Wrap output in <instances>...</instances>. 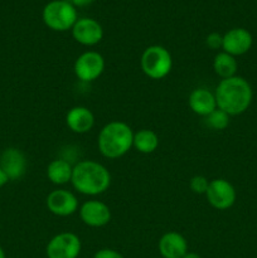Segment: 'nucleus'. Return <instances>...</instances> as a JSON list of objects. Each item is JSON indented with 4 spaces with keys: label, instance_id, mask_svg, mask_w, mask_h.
Wrapping results in <instances>:
<instances>
[{
    "label": "nucleus",
    "instance_id": "f257e3e1",
    "mask_svg": "<svg viewBox=\"0 0 257 258\" xmlns=\"http://www.w3.org/2000/svg\"><path fill=\"white\" fill-rule=\"evenodd\" d=\"M217 108L224 111L229 116H238L246 112L251 106L252 87L248 81L239 76L221 80L214 91Z\"/></svg>",
    "mask_w": 257,
    "mask_h": 258
},
{
    "label": "nucleus",
    "instance_id": "f03ea898",
    "mask_svg": "<svg viewBox=\"0 0 257 258\" xmlns=\"http://www.w3.org/2000/svg\"><path fill=\"white\" fill-rule=\"evenodd\" d=\"M73 188L78 193L96 197L108 190L111 185V174L106 166L95 160H82L73 166Z\"/></svg>",
    "mask_w": 257,
    "mask_h": 258
},
{
    "label": "nucleus",
    "instance_id": "7ed1b4c3",
    "mask_svg": "<svg viewBox=\"0 0 257 258\" xmlns=\"http://www.w3.org/2000/svg\"><path fill=\"white\" fill-rule=\"evenodd\" d=\"M134 133L122 121H111L100 130L97 146L100 153L107 159L122 158L133 148Z\"/></svg>",
    "mask_w": 257,
    "mask_h": 258
},
{
    "label": "nucleus",
    "instance_id": "20e7f679",
    "mask_svg": "<svg viewBox=\"0 0 257 258\" xmlns=\"http://www.w3.org/2000/svg\"><path fill=\"white\" fill-rule=\"evenodd\" d=\"M43 22L54 32L72 29L77 22V10L67 0H53L43 9Z\"/></svg>",
    "mask_w": 257,
    "mask_h": 258
},
{
    "label": "nucleus",
    "instance_id": "39448f33",
    "mask_svg": "<svg viewBox=\"0 0 257 258\" xmlns=\"http://www.w3.org/2000/svg\"><path fill=\"white\" fill-rule=\"evenodd\" d=\"M141 70L151 80H163L170 73L173 58L163 45H150L141 54Z\"/></svg>",
    "mask_w": 257,
    "mask_h": 258
},
{
    "label": "nucleus",
    "instance_id": "423d86ee",
    "mask_svg": "<svg viewBox=\"0 0 257 258\" xmlns=\"http://www.w3.org/2000/svg\"><path fill=\"white\" fill-rule=\"evenodd\" d=\"M81 239L72 232L58 233L48 242L45 253L48 258H77L81 253Z\"/></svg>",
    "mask_w": 257,
    "mask_h": 258
},
{
    "label": "nucleus",
    "instance_id": "0eeeda50",
    "mask_svg": "<svg viewBox=\"0 0 257 258\" xmlns=\"http://www.w3.org/2000/svg\"><path fill=\"white\" fill-rule=\"evenodd\" d=\"M76 77L82 82H92L97 80L105 71V58L95 50L82 53L73 66Z\"/></svg>",
    "mask_w": 257,
    "mask_h": 258
},
{
    "label": "nucleus",
    "instance_id": "6e6552de",
    "mask_svg": "<svg viewBox=\"0 0 257 258\" xmlns=\"http://www.w3.org/2000/svg\"><path fill=\"white\" fill-rule=\"evenodd\" d=\"M206 198L214 209L227 211L236 202V189L226 179H213L209 181V186L206 191Z\"/></svg>",
    "mask_w": 257,
    "mask_h": 258
},
{
    "label": "nucleus",
    "instance_id": "1a4fd4ad",
    "mask_svg": "<svg viewBox=\"0 0 257 258\" xmlns=\"http://www.w3.org/2000/svg\"><path fill=\"white\" fill-rule=\"evenodd\" d=\"M48 211L57 217H70L78 211V199L72 191L66 189H55L47 197Z\"/></svg>",
    "mask_w": 257,
    "mask_h": 258
},
{
    "label": "nucleus",
    "instance_id": "9d476101",
    "mask_svg": "<svg viewBox=\"0 0 257 258\" xmlns=\"http://www.w3.org/2000/svg\"><path fill=\"white\" fill-rule=\"evenodd\" d=\"M72 35L80 44L92 47L102 40L103 29L97 20L92 18H81L73 25Z\"/></svg>",
    "mask_w": 257,
    "mask_h": 258
},
{
    "label": "nucleus",
    "instance_id": "9b49d317",
    "mask_svg": "<svg viewBox=\"0 0 257 258\" xmlns=\"http://www.w3.org/2000/svg\"><path fill=\"white\" fill-rule=\"evenodd\" d=\"M80 217L86 226L101 228L110 223L111 211L103 202L87 201L81 206Z\"/></svg>",
    "mask_w": 257,
    "mask_h": 258
},
{
    "label": "nucleus",
    "instance_id": "f8f14e48",
    "mask_svg": "<svg viewBox=\"0 0 257 258\" xmlns=\"http://www.w3.org/2000/svg\"><path fill=\"white\" fill-rule=\"evenodd\" d=\"M252 34L244 28H233L228 30L223 35V43H222V49L228 54L237 57V55H243L251 49Z\"/></svg>",
    "mask_w": 257,
    "mask_h": 258
},
{
    "label": "nucleus",
    "instance_id": "ddd939ff",
    "mask_svg": "<svg viewBox=\"0 0 257 258\" xmlns=\"http://www.w3.org/2000/svg\"><path fill=\"white\" fill-rule=\"evenodd\" d=\"M0 168L4 170L9 180H18L27 171V158L17 148H8L0 155Z\"/></svg>",
    "mask_w": 257,
    "mask_h": 258
},
{
    "label": "nucleus",
    "instance_id": "4468645a",
    "mask_svg": "<svg viewBox=\"0 0 257 258\" xmlns=\"http://www.w3.org/2000/svg\"><path fill=\"white\" fill-rule=\"evenodd\" d=\"M159 252L163 258H183L188 252V242L178 232H166L159 239Z\"/></svg>",
    "mask_w": 257,
    "mask_h": 258
},
{
    "label": "nucleus",
    "instance_id": "2eb2a0df",
    "mask_svg": "<svg viewBox=\"0 0 257 258\" xmlns=\"http://www.w3.org/2000/svg\"><path fill=\"white\" fill-rule=\"evenodd\" d=\"M68 128L75 134H86L92 130L95 125V115L85 106H75L66 116Z\"/></svg>",
    "mask_w": 257,
    "mask_h": 258
},
{
    "label": "nucleus",
    "instance_id": "dca6fc26",
    "mask_svg": "<svg viewBox=\"0 0 257 258\" xmlns=\"http://www.w3.org/2000/svg\"><path fill=\"white\" fill-rule=\"evenodd\" d=\"M188 105L194 113L207 117L217 108L216 96L208 88L198 87L189 95Z\"/></svg>",
    "mask_w": 257,
    "mask_h": 258
},
{
    "label": "nucleus",
    "instance_id": "f3484780",
    "mask_svg": "<svg viewBox=\"0 0 257 258\" xmlns=\"http://www.w3.org/2000/svg\"><path fill=\"white\" fill-rule=\"evenodd\" d=\"M73 166L65 159L52 160L47 166V176L54 185H65L72 179Z\"/></svg>",
    "mask_w": 257,
    "mask_h": 258
},
{
    "label": "nucleus",
    "instance_id": "a211bd4d",
    "mask_svg": "<svg viewBox=\"0 0 257 258\" xmlns=\"http://www.w3.org/2000/svg\"><path fill=\"white\" fill-rule=\"evenodd\" d=\"M133 146L141 154H153L159 148V136L149 128L139 130L134 134Z\"/></svg>",
    "mask_w": 257,
    "mask_h": 258
},
{
    "label": "nucleus",
    "instance_id": "6ab92c4d",
    "mask_svg": "<svg viewBox=\"0 0 257 258\" xmlns=\"http://www.w3.org/2000/svg\"><path fill=\"white\" fill-rule=\"evenodd\" d=\"M237 68H238V64H237L236 58L228 53L219 52L214 57L213 70L216 75L219 76L222 80L236 76Z\"/></svg>",
    "mask_w": 257,
    "mask_h": 258
},
{
    "label": "nucleus",
    "instance_id": "aec40b11",
    "mask_svg": "<svg viewBox=\"0 0 257 258\" xmlns=\"http://www.w3.org/2000/svg\"><path fill=\"white\" fill-rule=\"evenodd\" d=\"M229 117L231 116L228 113L219 110V108H216L211 115H208L206 117L207 125L211 128H213V130H224V128L228 127Z\"/></svg>",
    "mask_w": 257,
    "mask_h": 258
},
{
    "label": "nucleus",
    "instance_id": "412c9836",
    "mask_svg": "<svg viewBox=\"0 0 257 258\" xmlns=\"http://www.w3.org/2000/svg\"><path fill=\"white\" fill-rule=\"evenodd\" d=\"M189 186H190L193 193L204 194L206 196V191L209 186V180L203 175H196L190 179Z\"/></svg>",
    "mask_w": 257,
    "mask_h": 258
},
{
    "label": "nucleus",
    "instance_id": "4be33fe9",
    "mask_svg": "<svg viewBox=\"0 0 257 258\" xmlns=\"http://www.w3.org/2000/svg\"><path fill=\"white\" fill-rule=\"evenodd\" d=\"M222 43H223V35L218 34V33H211L206 38L207 47H209L211 49H219L222 48Z\"/></svg>",
    "mask_w": 257,
    "mask_h": 258
},
{
    "label": "nucleus",
    "instance_id": "5701e85b",
    "mask_svg": "<svg viewBox=\"0 0 257 258\" xmlns=\"http://www.w3.org/2000/svg\"><path fill=\"white\" fill-rule=\"evenodd\" d=\"M93 258H123V256L120 252L115 251V249L102 248L100 249V251L96 252Z\"/></svg>",
    "mask_w": 257,
    "mask_h": 258
},
{
    "label": "nucleus",
    "instance_id": "b1692460",
    "mask_svg": "<svg viewBox=\"0 0 257 258\" xmlns=\"http://www.w3.org/2000/svg\"><path fill=\"white\" fill-rule=\"evenodd\" d=\"M68 2H70L73 7L82 8V7H87V5L92 4L95 0H68Z\"/></svg>",
    "mask_w": 257,
    "mask_h": 258
},
{
    "label": "nucleus",
    "instance_id": "393cba45",
    "mask_svg": "<svg viewBox=\"0 0 257 258\" xmlns=\"http://www.w3.org/2000/svg\"><path fill=\"white\" fill-rule=\"evenodd\" d=\"M8 181H9V178H8L7 174L4 173V170L0 168V188H3V186H4Z\"/></svg>",
    "mask_w": 257,
    "mask_h": 258
},
{
    "label": "nucleus",
    "instance_id": "a878e982",
    "mask_svg": "<svg viewBox=\"0 0 257 258\" xmlns=\"http://www.w3.org/2000/svg\"><path fill=\"white\" fill-rule=\"evenodd\" d=\"M183 258H202L198 253H194V252H186V254Z\"/></svg>",
    "mask_w": 257,
    "mask_h": 258
},
{
    "label": "nucleus",
    "instance_id": "bb28decb",
    "mask_svg": "<svg viewBox=\"0 0 257 258\" xmlns=\"http://www.w3.org/2000/svg\"><path fill=\"white\" fill-rule=\"evenodd\" d=\"M0 258H5V252L2 247H0Z\"/></svg>",
    "mask_w": 257,
    "mask_h": 258
}]
</instances>
